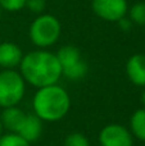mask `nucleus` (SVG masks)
I'll list each match as a JSON object with an SVG mask.
<instances>
[{
  "label": "nucleus",
  "mask_w": 145,
  "mask_h": 146,
  "mask_svg": "<svg viewBox=\"0 0 145 146\" xmlns=\"http://www.w3.org/2000/svg\"><path fill=\"white\" fill-rule=\"evenodd\" d=\"M19 73L26 82L40 88L58 83L62 77V67L55 54L41 49L23 55Z\"/></svg>",
  "instance_id": "1"
},
{
  "label": "nucleus",
  "mask_w": 145,
  "mask_h": 146,
  "mask_svg": "<svg viewBox=\"0 0 145 146\" xmlns=\"http://www.w3.org/2000/svg\"><path fill=\"white\" fill-rule=\"evenodd\" d=\"M33 113L43 122H58L71 108L68 92L58 83L37 88L32 100Z\"/></svg>",
  "instance_id": "2"
},
{
  "label": "nucleus",
  "mask_w": 145,
  "mask_h": 146,
  "mask_svg": "<svg viewBox=\"0 0 145 146\" xmlns=\"http://www.w3.org/2000/svg\"><path fill=\"white\" fill-rule=\"evenodd\" d=\"M61 22L51 14H41L31 23L30 38L33 45L45 49L54 45L61 36Z\"/></svg>",
  "instance_id": "3"
},
{
  "label": "nucleus",
  "mask_w": 145,
  "mask_h": 146,
  "mask_svg": "<svg viewBox=\"0 0 145 146\" xmlns=\"http://www.w3.org/2000/svg\"><path fill=\"white\" fill-rule=\"evenodd\" d=\"M26 92V81L14 69L0 72V108L15 106L22 101Z\"/></svg>",
  "instance_id": "4"
},
{
  "label": "nucleus",
  "mask_w": 145,
  "mask_h": 146,
  "mask_svg": "<svg viewBox=\"0 0 145 146\" xmlns=\"http://www.w3.org/2000/svg\"><path fill=\"white\" fill-rule=\"evenodd\" d=\"M62 67V76L72 81L81 80L87 73V63L82 59L81 51L73 45H66L55 54Z\"/></svg>",
  "instance_id": "5"
},
{
  "label": "nucleus",
  "mask_w": 145,
  "mask_h": 146,
  "mask_svg": "<svg viewBox=\"0 0 145 146\" xmlns=\"http://www.w3.org/2000/svg\"><path fill=\"white\" fill-rule=\"evenodd\" d=\"M100 146H134V136L127 127L120 123L104 126L99 132Z\"/></svg>",
  "instance_id": "6"
},
{
  "label": "nucleus",
  "mask_w": 145,
  "mask_h": 146,
  "mask_svg": "<svg viewBox=\"0 0 145 146\" xmlns=\"http://www.w3.org/2000/svg\"><path fill=\"white\" fill-rule=\"evenodd\" d=\"M91 8L98 17L108 22H118L126 17L128 9L126 0H92Z\"/></svg>",
  "instance_id": "7"
},
{
  "label": "nucleus",
  "mask_w": 145,
  "mask_h": 146,
  "mask_svg": "<svg viewBox=\"0 0 145 146\" xmlns=\"http://www.w3.org/2000/svg\"><path fill=\"white\" fill-rule=\"evenodd\" d=\"M23 54L21 48L14 42H0V67L3 69H14L19 67Z\"/></svg>",
  "instance_id": "8"
},
{
  "label": "nucleus",
  "mask_w": 145,
  "mask_h": 146,
  "mask_svg": "<svg viewBox=\"0 0 145 146\" xmlns=\"http://www.w3.org/2000/svg\"><path fill=\"white\" fill-rule=\"evenodd\" d=\"M127 77L135 86L145 87V55L135 54L130 56L126 63Z\"/></svg>",
  "instance_id": "9"
},
{
  "label": "nucleus",
  "mask_w": 145,
  "mask_h": 146,
  "mask_svg": "<svg viewBox=\"0 0 145 146\" xmlns=\"http://www.w3.org/2000/svg\"><path fill=\"white\" fill-rule=\"evenodd\" d=\"M21 137H23L25 140H27L28 142H35L39 140V137L43 133V121L36 115L35 113L27 114L23 119L22 124H21L19 129L17 132Z\"/></svg>",
  "instance_id": "10"
},
{
  "label": "nucleus",
  "mask_w": 145,
  "mask_h": 146,
  "mask_svg": "<svg viewBox=\"0 0 145 146\" xmlns=\"http://www.w3.org/2000/svg\"><path fill=\"white\" fill-rule=\"evenodd\" d=\"M25 117H26V113L22 109L18 108L17 105L9 106V108H3V111L0 114L3 127L5 129H8L9 132H14V133L18 132Z\"/></svg>",
  "instance_id": "11"
},
{
  "label": "nucleus",
  "mask_w": 145,
  "mask_h": 146,
  "mask_svg": "<svg viewBox=\"0 0 145 146\" xmlns=\"http://www.w3.org/2000/svg\"><path fill=\"white\" fill-rule=\"evenodd\" d=\"M130 131L134 137L145 141V108L134 111L130 118Z\"/></svg>",
  "instance_id": "12"
},
{
  "label": "nucleus",
  "mask_w": 145,
  "mask_h": 146,
  "mask_svg": "<svg viewBox=\"0 0 145 146\" xmlns=\"http://www.w3.org/2000/svg\"><path fill=\"white\" fill-rule=\"evenodd\" d=\"M0 146H31V142L21 137L18 133L9 132L0 137Z\"/></svg>",
  "instance_id": "13"
},
{
  "label": "nucleus",
  "mask_w": 145,
  "mask_h": 146,
  "mask_svg": "<svg viewBox=\"0 0 145 146\" xmlns=\"http://www.w3.org/2000/svg\"><path fill=\"white\" fill-rule=\"evenodd\" d=\"M64 146H90V141L81 132H72L67 135L63 142Z\"/></svg>",
  "instance_id": "14"
},
{
  "label": "nucleus",
  "mask_w": 145,
  "mask_h": 146,
  "mask_svg": "<svg viewBox=\"0 0 145 146\" xmlns=\"http://www.w3.org/2000/svg\"><path fill=\"white\" fill-rule=\"evenodd\" d=\"M130 19L132 23L145 26V3H136L130 9Z\"/></svg>",
  "instance_id": "15"
},
{
  "label": "nucleus",
  "mask_w": 145,
  "mask_h": 146,
  "mask_svg": "<svg viewBox=\"0 0 145 146\" xmlns=\"http://www.w3.org/2000/svg\"><path fill=\"white\" fill-rule=\"evenodd\" d=\"M26 4V0H0V7L8 12H17L22 9Z\"/></svg>",
  "instance_id": "16"
},
{
  "label": "nucleus",
  "mask_w": 145,
  "mask_h": 146,
  "mask_svg": "<svg viewBox=\"0 0 145 146\" xmlns=\"http://www.w3.org/2000/svg\"><path fill=\"white\" fill-rule=\"evenodd\" d=\"M25 7H27L32 13H41L45 8V0H26Z\"/></svg>",
  "instance_id": "17"
},
{
  "label": "nucleus",
  "mask_w": 145,
  "mask_h": 146,
  "mask_svg": "<svg viewBox=\"0 0 145 146\" xmlns=\"http://www.w3.org/2000/svg\"><path fill=\"white\" fill-rule=\"evenodd\" d=\"M118 26H120V28L122 31H130L131 27H132V21H131L130 18L123 17L118 21Z\"/></svg>",
  "instance_id": "18"
},
{
  "label": "nucleus",
  "mask_w": 145,
  "mask_h": 146,
  "mask_svg": "<svg viewBox=\"0 0 145 146\" xmlns=\"http://www.w3.org/2000/svg\"><path fill=\"white\" fill-rule=\"evenodd\" d=\"M141 104L144 105V108H145V91L143 94H141Z\"/></svg>",
  "instance_id": "19"
},
{
  "label": "nucleus",
  "mask_w": 145,
  "mask_h": 146,
  "mask_svg": "<svg viewBox=\"0 0 145 146\" xmlns=\"http://www.w3.org/2000/svg\"><path fill=\"white\" fill-rule=\"evenodd\" d=\"M3 131H4V127H3V123H1V119H0V137L3 136Z\"/></svg>",
  "instance_id": "20"
},
{
  "label": "nucleus",
  "mask_w": 145,
  "mask_h": 146,
  "mask_svg": "<svg viewBox=\"0 0 145 146\" xmlns=\"http://www.w3.org/2000/svg\"><path fill=\"white\" fill-rule=\"evenodd\" d=\"M1 12H3V8L0 7V18H1Z\"/></svg>",
  "instance_id": "21"
}]
</instances>
